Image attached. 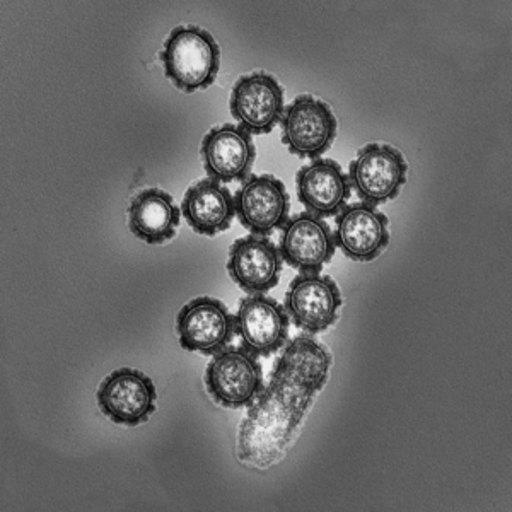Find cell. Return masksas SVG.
Returning a JSON list of instances; mask_svg holds the SVG:
<instances>
[{"mask_svg":"<svg viewBox=\"0 0 512 512\" xmlns=\"http://www.w3.org/2000/svg\"><path fill=\"white\" fill-rule=\"evenodd\" d=\"M390 221L374 205H345L338 212L335 245L355 262H373L390 243Z\"/></svg>","mask_w":512,"mask_h":512,"instance_id":"13","label":"cell"},{"mask_svg":"<svg viewBox=\"0 0 512 512\" xmlns=\"http://www.w3.org/2000/svg\"><path fill=\"white\" fill-rule=\"evenodd\" d=\"M332 366L326 347L309 335L287 344L270 383L256 395L239 429L238 453L253 466H267L286 449Z\"/></svg>","mask_w":512,"mask_h":512,"instance_id":"1","label":"cell"},{"mask_svg":"<svg viewBox=\"0 0 512 512\" xmlns=\"http://www.w3.org/2000/svg\"><path fill=\"white\" fill-rule=\"evenodd\" d=\"M236 216L241 224L258 236H268L289 221L291 198L286 185L272 175L246 178L234 195Z\"/></svg>","mask_w":512,"mask_h":512,"instance_id":"10","label":"cell"},{"mask_svg":"<svg viewBox=\"0 0 512 512\" xmlns=\"http://www.w3.org/2000/svg\"><path fill=\"white\" fill-rule=\"evenodd\" d=\"M282 142L297 158H320L337 137L338 122L325 101L303 94L287 106L280 120Z\"/></svg>","mask_w":512,"mask_h":512,"instance_id":"4","label":"cell"},{"mask_svg":"<svg viewBox=\"0 0 512 512\" xmlns=\"http://www.w3.org/2000/svg\"><path fill=\"white\" fill-rule=\"evenodd\" d=\"M180 221L181 212L175 200L161 188L140 192L128 207L130 231L149 245H163L175 238Z\"/></svg>","mask_w":512,"mask_h":512,"instance_id":"18","label":"cell"},{"mask_svg":"<svg viewBox=\"0 0 512 512\" xmlns=\"http://www.w3.org/2000/svg\"><path fill=\"white\" fill-rule=\"evenodd\" d=\"M176 332L183 349L216 355L233 340L234 316L219 299L197 297L181 308Z\"/></svg>","mask_w":512,"mask_h":512,"instance_id":"9","label":"cell"},{"mask_svg":"<svg viewBox=\"0 0 512 512\" xmlns=\"http://www.w3.org/2000/svg\"><path fill=\"white\" fill-rule=\"evenodd\" d=\"M205 171L219 183L245 181L255 163L253 137L245 128L233 123L212 128L202 140L200 149Z\"/></svg>","mask_w":512,"mask_h":512,"instance_id":"14","label":"cell"},{"mask_svg":"<svg viewBox=\"0 0 512 512\" xmlns=\"http://www.w3.org/2000/svg\"><path fill=\"white\" fill-rule=\"evenodd\" d=\"M289 321L286 308L275 299L265 294H251L239 303L234 330L248 352L270 355L286 345Z\"/></svg>","mask_w":512,"mask_h":512,"instance_id":"11","label":"cell"},{"mask_svg":"<svg viewBox=\"0 0 512 512\" xmlns=\"http://www.w3.org/2000/svg\"><path fill=\"white\" fill-rule=\"evenodd\" d=\"M297 197L313 216H338L349 202V175L332 159H315L299 169L296 176Z\"/></svg>","mask_w":512,"mask_h":512,"instance_id":"16","label":"cell"},{"mask_svg":"<svg viewBox=\"0 0 512 512\" xmlns=\"http://www.w3.org/2000/svg\"><path fill=\"white\" fill-rule=\"evenodd\" d=\"M96 400L101 414L113 424L135 427L156 412L158 391L147 374L120 367L101 381Z\"/></svg>","mask_w":512,"mask_h":512,"instance_id":"6","label":"cell"},{"mask_svg":"<svg viewBox=\"0 0 512 512\" xmlns=\"http://www.w3.org/2000/svg\"><path fill=\"white\" fill-rule=\"evenodd\" d=\"M335 248L330 226L306 210L289 219L282 229L280 256L301 274H320L332 260Z\"/></svg>","mask_w":512,"mask_h":512,"instance_id":"12","label":"cell"},{"mask_svg":"<svg viewBox=\"0 0 512 512\" xmlns=\"http://www.w3.org/2000/svg\"><path fill=\"white\" fill-rule=\"evenodd\" d=\"M344 304L342 292L328 275L301 274L294 277L287 289V315L304 332L320 333L338 320Z\"/></svg>","mask_w":512,"mask_h":512,"instance_id":"8","label":"cell"},{"mask_svg":"<svg viewBox=\"0 0 512 512\" xmlns=\"http://www.w3.org/2000/svg\"><path fill=\"white\" fill-rule=\"evenodd\" d=\"M408 164L402 152L388 144H367L350 164V187L362 202H391L407 183Z\"/></svg>","mask_w":512,"mask_h":512,"instance_id":"3","label":"cell"},{"mask_svg":"<svg viewBox=\"0 0 512 512\" xmlns=\"http://www.w3.org/2000/svg\"><path fill=\"white\" fill-rule=\"evenodd\" d=\"M205 386L222 407H250L263 388L262 366L245 347L227 345L207 366Z\"/></svg>","mask_w":512,"mask_h":512,"instance_id":"5","label":"cell"},{"mask_svg":"<svg viewBox=\"0 0 512 512\" xmlns=\"http://www.w3.org/2000/svg\"><path fill=\"white\" fill-rule=\"evenodd\" d=\"M229 108L239 127L251 135L270 134L284 115V89L267 72L239 77L234 84Z\"/></svg>","mask_w":512,"mask_h":512,"instance_id":"7","label":"cell"},{"mask_svg":"<svg viewBox=\"0 0 512 512\" xmlns=\"http://www.w3.org/2000/svg\"><path fill=\"white\" fill-rule=\"evenodd\" d=\"M181 212L195 233L216 236L229 229L236 216L234 195L212 178L198 181L185 193Z\"/></svg>","mask_w":512,"mask_h":512,"instance_id":"17","label":"cell"},{"mask_svg":"<svg viewBox=\"0 0 512 512\" xmlns=\"http://www.w3.org/2000/svg\"><path fill=\"white\" fill-rule=\"evenodd\" d=\"M161 62L169 81L192 94L214 84L221 69V47L200 26H178L164 41Z\"/></svg>","mask_w":512,"mask_h":512,"instance_id":"2","label":"cell"},{"mask_svg":"<svg viewBox=\"0 0 512 512\" xmlns=\"http://www.w3.org/2000/svg\"><path fill=\"white\" fill-rule=\"evenodd\" d=\"M282 262L279 248L267 236L250 234L231 246L227 270L243 291L265 294L279 284Z\"/></svg>","mask_w":512,"mask_h":512,"instance_id":"15","label":"cell"}]
</instances>
